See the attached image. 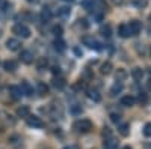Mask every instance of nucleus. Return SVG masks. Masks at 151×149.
I'll return each mask as SVG.
<instances>
[{"instance_id": "72a5a7b5", "label": "nucleus", "mask_w": 151, "mask_h": 149, "mask_svg": "<svg viewBox=\"0 0 151 149\" xmlns=\"http://www.w3.org/2000/svg\"><path fill=\"white\" fill-rule=\"evenodd\" d=\"M103 135H104V140L106 139H109V137H112V131H110V128H104V131H103Z\"/></svg>"}, {"instance_id": "b1692460", "label": "nucleus", "mask_w": 151, "mask_h": 149, "mask_svg": "<svg viewBox=\"0 0 151 149\" xmlns=\"http://www.w3.org/2000/svg\"><path fill=\"white\" fill-rule=\"evenodd\" d=\"M118 131H119L121 135H127L129 134V123H121L118 127Z\"/></svg>"}, {"instance_id": "39448f33", "label": "nucleus", "mask_w": 151, "mask_h": 149, "mask_svg": "<svg viewBox=\"0 0 151 149\" xmlns=\"http://www.w3.org/2000/svg\"><path fill=\"white\" fill-rule=\"evenodd\" d=\"M127 27H129V32H130V36H132V35H137V33L141 32L142 24H141V21L133 20V21H130V23L127 24Z\"/></svg>"}, {"instance_id": "412c9836", "label": "nucleus", "mask_w": 151, "mask_h": 149, "mask_svg": "<svg viewBox=\"0 0 151 149\" xmlns=\"http://www.w3.org/2000/svg\"><path fill=\"white\" fill-rule=\"evenodd\" d=\"M121 91H122V83L116 81V83L110 88V95H112V96H115V95H118Z\"/></svg>"}, {"instance_id": "bb28decb", "label": "nucleus", "mask_w": 151, "mask_h": 149, "mask_svg": "<svg viewBox=\"0 0 151 149\" xmlns=\"http://www.w3.org/2000/svg\"><path fill=\"white\" fill-rule=\"evenodd\" d=\"M101 35L106 36V38H110V35H112V29H110V26H104V27H101Z\"/></svg>"}, {"instance_id": "0eeeda50", "label": "nucleus", "mask_w": 151, "mask_h": 149, "mask_svg": "<svg viewBox=\"0 0 151 149\" xmlns=\"http://www.w3.org/2000/svg\"><path fill=\"white\" fill-rule=\"evenodd\" d=\"M20 60L23 62V63H26V65H30L33 62V53L29 51V50H23L21 54H20Z\"/></svg>"}, {"instance_id": "9d476101", "label": "nucleus", "mask_w": 151, "mask_h": 149, "mask_svg": "<svg viewBox=\"0 0 151 149\" xmlns=\"http://www.w3.org/2000/svg\"><path fill=\"white\" fill-rule=\"evenodd\" d=\"M20 88V91H21V93H24V95H27V96H30L32 93H33V88L27 83V81H21V86H18Z\"/></svg>"}, {"instance_id": "c756f323", "label": "nucleus", "mask_w": 151, "mask_h": 149, "mask_svg": "<svg viewBox=\"0 0 151 149\" xmlns=\"http://www.w3.org/2000/svg\"><path fill=\"white\" fill-rule=\"evenodd\" d=\"M132 3L137 8H144V6H147V0H133Z\"/></svg>"}, {"instance_id": "393cba45", "label": "nucleus", "mask_w": 151, "mask_h": 149, "mask_svg": "<svg viewBox=\"0 0 151 149\" xmlns=\"http://www.w3.org/2000/svg\"><path fill=\"white\" fill-rule=\"evenodd\" d=\"M55 48L59 50V51H64V50H65V42L62 39H56L55 41Z\"/></svg>"}, {"instance_id": "20e7f679", "label": "nucleus", "mask_w": 151, "mask_h": 149, "mask_svg": "<svg viewBox=\"0 0 151 149\" xmlns=\"http://www.w3.org/2000/svg\"><path fill=\"white\" fill-rule=\"evenodd\" d=\"M82 42L86 44L89 48H94V50H101V44H100L97 39L91 38V36H83L82 38Z\"/></svg>"}, {"instance_id": "4468645a", "label": "nucleus", "mask_w": 151, "mask_h": 149, "mask_svg": "<svg viewBox=\"0 0 151 149\" xmlns=\"http://www.w3.org/2000/svg\"><path fill=\"white\" fill-rule=\"evenodd\" d=\"M88 96H89V99H92L94 103H98V101H101V95L98 93V91L89 89V91H88Z\"/></svg>"}, {"instance_id": "4be33fe9", "label": "nucleus", "mask_w": 151, "mask_h": 149, "mask_svg": "<svg viewBox=\"0 0 151 149\" xmlns=\"http://www.w3.org/2000/svg\"><path fill=\"white\" fill-rule=\"evenodd\" d=\"M112 69H113V66H112V63L110 62H104V63L101 65V74H110L112 72Z\"/></svg>"}, {"instance_id": "f3484780", "label": "nucleus", "mask_w": 151, "mask_h": 149, "mask_svg": "<svg viewBox=\"0 0 151 149\" xmlns=\"http://www.w3.org/2000/svg\"><path fill=\"white\" fill-rule=\"evenodd\" d=\"M127 76H129V74H127V71H125V69H122V68H119L118 71H116V74H115V78H116V81H124L125 78H127Z\"/></svg>"}, {"instance_id": "423d86ee", "label": "nucleus", "mask_w": 151, "mask_h": 149, "mask_svg": "<svg viewBox=\"0 0 151 149\" xmlns=\"http://www.w3.org/2000/svg\"><path fill=\"white\" fill-rule=\"evenodd\" d=\"M6 47H8V50H11V51H18V50L21 48V42L17 38H9L6 41Z\"/></svg>"}, {"instance_id": "5701e85b", "label": "nucleus", "mask_w": 151, "mask_h": 149, "mask_svg": "<svg viewBox=\"0 0 151 149\" xmlns=\"http://www.w3.org/2000/svg\"><path fill=\"white\" fill-rule=\"evenodd\" d=\"M47 66H48V60H47L45 57H41L40 60H38V69H40V71L45 69Z\"/></svg>"}, {"instance_id": "cd10ccee", "label": "nucleus", "mask_w": 151, "mask_h": 149, "mask_svg": "<svg viewBox=\"0 0 151 149\" xmlns=\"http://www.w3.org/2000/svg\"><path fill=\"white\" fill-rule=\"evenodd\" d=\"M144 135L145 137H151V123L148 122V123H145V127H144Z\"/></svg>"}, {"instance_id": "473e14b6", "label": "nucleus", "mask_w": 151, "mask_h": 149, "mask_svg": "<svg viewBox=\"0 0 151 149\" xmlns=\"http://www.w3.org/2000/svg\"><path fill=\"white\" fill-rule=\"evenodd\" d=\"M139 103H141L142 106H145V104H147V95H145L144 92H141V93H139Z\"/></svg>"}, {"instance_id": "aec40b11", "label": "nucleus", "mask_w": 151, "mask_h": 149, "mask_svg": "<svg viewBox=\"0 0 151 149\" xmlns=\"http://www.w3.org/2000/svg\"><path fill=\"white\" fill-rule=\"evenodd\" d=\"M52 83H53V86H55L56 89H64L65 88V80L62 78V77H55Z\"/></svg>"}, {"instance_id": "ddd939ff", "label": "nucleus", "mask_w": 151, "mask_h": 149, "mask_svg": "<svg viewBox=\"0 0 151 149\" xmlns=\"http://www.w3.org/2000/svg\"><path fill=\"white\" fill-rule=\"evenodd\" d=\"M116 148H118V142L113 139V135L104 140V149H116Z\"/></svg>"}, {"instance_id": "2eb2a0df", "label": "nucleus", "mask_w": 151, "mask_h": 149, "mask_svg": "<svg viewBox=\"0 0 151 149\" xmlns=\"http://www.w3.org/2000/svg\"><path fill=\"white\" fill-rule=\"evenodd\" d=\"M118 35L121 36V38H129V36H130V32H129L127 24H121V26L118 27Z\"/></svg>"}, {"instance_id": "2f4dec72", "label": "nucleus", "mask_w": 151, "mask_h": 149, "mask_svg": "<svg viewBox=\"0 0 151 149\" xmlns=\"http://www.w3.org/2000/svg\"><path fill=\"white\" fill-rule=\"evenodd\" d=\"M110 119H112V122H115V123H118V122L121 120V116H119L118 113H112V115H110Z\"/></svg>"}, {"instance_id": "4c0bfd02", "label": "nucleus", "mask_w": 151, "mask_h": 149, "mask_svg": "<svg viewBox=\"0 0 151 149\" xmlns=\"http://www.w3.org/2000/svg\"><path fill=\"white\" fill-rule=\"evenodd\" d=\"M122 149H132V148H130V146H124Z\"/></svg>"}, {"instance_id": "dca6fc26", "label": "nucleus", "mask_w": 151, "mask_h": 149, "mask_svg": "<svg viewBox=\"0 0 151 149\" xmlns=\"http://www.w3.org/2000/svg\"><path fill=\"white\" fill-rule=\"evenodd\" d=\"M144 69L142 68H134V69H132V77L134 78V80H142L144 78Z\"/></svg>"}, {"instance_id": "e433bc0d", "label": "nucleus", "mask_w": 151, "mask_h": 149, "mask_svg": "<svg viewBox=\"0 0 151 149\" xmlns=\"http://www.w3.org/2000/svg\"><path fill=\"white\" fill-rule=\"evenodd\" d=\"M64 149H79V148L76 146V145H70V146H65Z\"/></svg>"}, {"instance_id": "6ab92c4d", "label": "nucleus", "mask_w": 151, "mask_h": 149, "mask_svg": "<svg viewBox=\"0 0 151 149\" xmlns=\"http://www.w3.org/2000/svg\"><path fill=\"white\" fill-rule=\"evenodd\" d=\"M36 91H38V93H40V95H47L48 93V86L45 83L40 81V83L36 84Z\"/></svg>"}, {"instance_id": "f257e3e1", "label": "nucleus", "mask_w": 151, "mask_h": 149, "mask_svg": "<svg viewBox=\"0 0 151 149\" xmlns=\"http://www.w3.org/2000/svg\"><path fill=\"white\" fill-rule=\"evenodd\" d=\"M76 130H77L79 133L82 134H86V133H89L92 130V122L89 119H82V120H77L76 122Z\"/></svg>"}, {"instance_id": "c9c22d12", "label": "nucleus", "mask_w": 151, "mask_h": 149, "mask_svg": "<svg viewBox=\"0 0 151 149\" xmlns=\"http://www.w3.org/2000/svg\"><path fill=\"white\" fill-rule=\"evenodd\" d=\"M53 74H58V76L60 74V69H59V66H55V68H53Z\"/></svg>"}, {"instance_id": "58836bf2", "label": "nucleus", "mask_w": 151, "mask_h": 149, "mask_svg": "<svg viewBox=\"0 0 151 149\" xmlns=\"http://www.w3.org/2000/svg\"><path fill=\"white\" fill-rule=\"evenodd\" d=\"M27 2H33V0H27Z\"/></svg>"}, {"instance_id": "f8f14e48", "label": "nucleus", "mask_w": 151, "mask_h": 149, "mask_svg": "<svg viewBox=\"0 0 151 149\" xmlns=\"http://www.w3.org/2000/svg\"><path fill=\"white\" fill-rule=\"evenodd\" d=\"M29 115H30V108H29L27 106H21V107L17 108V116H18V118H26V119H27Z\"/></svg>"}, {"instance_id": "9b49d317", "label": "nucleus", "mask_w": 151, "mask_h": 149, "mask_svg": "<svg viewBox=\"0 0 151 149\" xmlns=\"http://www.w3.org/2000/svg\"><path fill=\"white\" fill-rule=\"evenodd\" d=\"M9 95L12 96V99H20L23 93H21V91H20V88H18V86L11 84V86H9Z\"/></svg>"}, {"instance_id": "f03ea898", "label": "nucleus", "mask_w": 151, "mask_h": 149, "mask_svg": "<svg viewBox=\"0 0 151 149\" xmlns=\"http://www.w3.org/2000/svg\"><path fill=\"white\" fill-rule=\"evenodd\" d=\"M12 32L17 36H21V38H29L30 36V29L27 26H24V24H21V23L15 24V26L12 27Z\"/></svg>"}, {"instance_id": "7ed1b4c3", "label": "nucleus", "mask_w": 151, "mask_h": 149, "mask_svg": "<svg viewBox=\"0 0 151 149\" xmlns=\"http://www.w3.org/2000/svg\"><path fill=\"white\" fill-rule=\"evenodd\" d=\"M27 125L33 127V128H42L44 127V122L41 120V118H38L35 115H29L27 116Z\"/></svg>"}, {"instance_id": "a878e982", "label": "nucleus", "mask_w": 151, "mask_h": 149, "mask_svg": "<svg viewBox=\"0 0 151 149\" xmlns=\"http://www.w3.org/2000/svg\"><path fill=\"white\" fill-rule=\"evenodd\" d=\"M70 110H71V113L79 115V113H82V106H79V104H73V106L70 107Z\"/></svg>"}, {"instance_id": "7c9ffc66", "label": "nucleus", "mask_w": 151, "mask_h": 149, "mask_svg": "<svg viewBox=\"0 0 151 149\" xmlns=\"http://www.w3.org/2000/svg\"><path fill=\"white\" fill-rule=\"evenodd\" d=\"M9 2H8V0H0V9H2V11H8L9 9Z\"/></svg>"}, {"instance_id": "c85d7f7f", "label": "nucleus", "mask_w": 151, "mask_h": 149, "mask_svg": "<svg viewBox=\"0 0 151 149\" xmlns=\"http://www.w3.org/2000/svg\"><path fill=\"white\" fill-rule=\"evenodd\" d=\"M59 14H60L62 17H67V15H70V8H67V6H62V8H59Z\"/></svg>"}, {"instance_id": "6e6552de", "label": "nucleus", "mask_w": 151, "mask_h": 149, "mask_svg": "<svg viewBox=\"0 0 151 149\" xmlns=\"http://www.w3.org/2000/svg\"><path fill=\"white\" fill-rule=\"evenodd\" d=\"M3 68H5V71H8V72H14V71L18 68V63H17L15 60L9 59V60H5V62H3Z\"/></svg>"}, {"instance_id": "a211bd4d", "label": "nucleus", "mask_w": 151, "mask_h": 149, "mask_svg": "<svg viewBox=\"0 0 151 149\" xmlns=\"http://www.w3.org/2000/svg\"><path fill=\"white\" fill-rule=\"evenodd\" d=\"M41 20H42L44 23H47V21L52 20V11H50L48 8H42V11H41Z\"/></svg>"}, {"instance_id": "1a4fd4ad", "label": "nucleus", "mask_w": 151, "mask_h": 149, "mask_svg": "<svg viewBox=\"0 0 151 149\" xmlns=\"http://www.w3.org/2000/svg\"><path fill=\"white\" fill-rule=\"evenodd\" d=\"M134 103H136V98L132 95H125L121 98V106H124V107H133Z\"/></svg>"}, {"instance_id": "f704fd0d", "label": "nucleus", "mask_w": 151, "mask_h": 149, "mask_svg": "<svg viewBox=\"0 0 151 149\" xmlns=\"http://www.w3.org/2000/svg\"><path fill=\"white\" fill-rule=\"evenodd\" d=\"M53 33H55L56 36H60V35H62V26H55V27H53Z\"/></svg>"}]
</instances>
